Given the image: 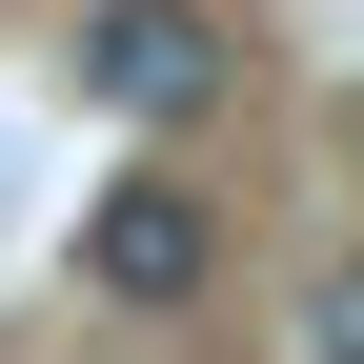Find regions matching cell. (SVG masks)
Here are the masks:
<instances>
[{"label": "cell", "mask_w": 364, "mask_h": 364, "mask_svg": "<svg viewBox=\"0 0 364 364\" xmlns=\"http://www.w3.org/2000/svg\"><path fill=\"white\" fill-rule=\"evenodd\" d=\"M203 263H223L203 182H102L81 203V304H203Z\"/></svg>", "instance_id": "6da1fadb"}, {"label": "cell", "mask_w": 364, "mask_h": 364, "mask_svg": "<svg viewBox=\"0 0 364 364\" xmlns=\"http://www.w3.org/2000/svg\"><path fill=\"white\" fill-rule=\"evenodd\" d=\"M223 81H243V41H223V21H182V0L81 21V102H102V122H182V102H223Z\"/></svg>", "instance_id": "7a4b0ae2"}, {"label": "cell", "mask_w": 364, "mask_h": 364, "mask_svg": "<svg viewBox=\"0 0 364 364\" xmlns=\"http://www.w3.org/2000/svg\"><path fill=\"white\" fill-rule=\"evenodd\" d=\"M304 344H324V364H364V263H324V304H304Z\"/></svg>", "instance_id": "3957f363"}]
</instances>
